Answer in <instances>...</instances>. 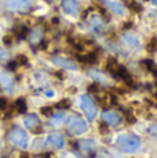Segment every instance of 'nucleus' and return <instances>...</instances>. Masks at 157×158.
I'll return each instance as SVG.
<instances>
[{
    "label": "nucleus",
    "mask_w": 157,
    "mask_h": 158,
    "mask_svg": "<svg viewBox=\"0 0 157 158\" xmlns=\"http://www.w3.org/2000/svg\"><path fill=\"white\" fill-rule=\"evenodd\" d=\"M116 144L124 153H135L141 147V137L136 135H120L116 140Z\"/></svg>",
    "instance_id": "f257e3e1"
},
{
    "label": "nucleus",
    "mask_w": 157,
    "mask_h": 158,
    "mask_svg": "<svg viewBox=\"0 0 157 158\" xmlns=\"http://www.w3.org/2000/svg\"><path fill=\"white\" fill-rule=\"evenodd\" d=\"M67 129L74 135H83L88 132V125L79 115H70L67 119Z\"/></svg>",
    "instance_id": "f03ea898"
},
{
    "label": "nucleus",
    "mask_w": 157,
    "mask_h": 158,
    "mask_svg": "<svg viewBox=\"0 0 157 158\" xmlns=\"http://www.w3.org/2000/svg\"><path fill=\"white\" fill-rule=\"evenodd\" d=\"M79 107L83 111V114H85L89 119L91 121L95 119V117H96V114H97V107H96V104H95V101L91 98V96H88V94L81 96L79 97Z\"/></svg>",
    "instance_id": "7ed1b4c3"
},
{
    "label": "nucleus",
    "mask_w": 157,
    "mask_h": 158,
    "mask_svg": "<svg viewBox=\"0 0 157 158\" xmlns=\"http://www.w3.org/2000/svg\"><path fill=\"white\" fill-rule=\"evenodd\" d=\"M8 137H10V142L13 143L17 147H27L28 144V135L27 132L24 131L19 126H14L13 129L8 133Z\"/></svg>",
    "instance_id": "20e7f679"
},
{
    "label": "nucleus",
    "mask_w": 157,
    "mask_h": 158,
    "mask_svg": "<svg viewBox=\"0 0 157 158\" xmlns=\"http://www.w3.org/2000/svg\"><path fill=\"white\" fill-rule=\"evenodd\" d=\"M4 7L11 11L25 13V11L31 10L32 2L31 0H4Z\"/></svg>",
    "instance_id": "39448f33"
},
{
    "label": "nucleus",
    "mask_w": 157,
    "mask_h": 158,
    "mask_svg": "<svg viewBox=\"0 0 157 158\" xmlns=\"http://www.w3.org/2000/svg\"><path fill=\"white\" fill-rule=\"evenodd\" d=\"M77 144H78V148H79V151L82 154H85L86 157L91 158V157L95 156V147H96V144H95L93 140H91V139H82V140H79Z\"/></svg>",
    "instance_id": "423d86ee"
},
{
    "label": "nucleus",
    "mask_w": 157,
    "mask_h": 158,
    "mask_svg": "<svg viewBox=\"0 0 157 158\" xmlns=\"http://www.w3.org/2000/svg\"><path fill=\"white\" fill-rule=\"evenodd\" d=\"M102 121L110 126H118L122 122V118L114 111H104L102 114Z\"/></svg>",
    "instance_id": "0eeeda50"
},
{
    "label": "nucleus",
    "mask_w": 157,
    "mask_h": 158,
    "mask_svg": "<svg viewBox=\"0 0 157 158\" xmlns=\"http://www.w3.org/2000/svg\"><path fill=\"white\" fill-rule=\"evenodd\" d=\"M97 60H99V50H93L91 53L78 56V61H81L82 64H95L97 63Z\"/></svg>",
    "instance_id": "6e6552de"
},
{
    "label": "nucleus",
    "mask_w": 157,
    "mask_h": 158,
    "mask_svg": "<svg viewBox=\"0 0 157 158\" xmlns=\"http://www.w3.org/2000/svg\"><path fill=\"white\" fill-rule=\"evenodd\" d=\"M46 142H47V144L53 146V147H57V148H63L64 144H66L64 137L61 136V135H58V133L49 135V136H47V139H46Z\"/></svg>",
    "instance_id": "1a4fd4ad"
},
{
    "label": "nucleus",
    "mask_w": 157,
    "mask_h": 158,
    "mask_svg": "<svg viewBox=\"0 0 157 158\" xmlns=\"http://www.w3.org/2000/svg\"><path fill=\"white\" fill-rule=\"evenodd\" d=\"M79 8V3L78 0H64L63 2V10L64 13L70 14V15H75Z\"/></svg>",
    "instance_id": "9d476101"
},
{
    "label": "nucleus",
    "mask_w": 157,
    "mask_h": 158,
    "mask_svg": "<svg viewBox=\"0 0 157 158\" xmlns=\"http://www.w3.org/2000/svg\"><path fill=\"white\" fill-rule=\"evenodd\" d=\"M13 86H14V81L10 75L6 74V72L0 74V89L6 90V92H11Z\"/></svg>",
    "instance_id": "9b49d317"
},
{
    "label": "nucleus",
    "mask_w": 157,
    "mask_h": 158,
    "mask_svg": "<svg viewBox=\"0 0 157 158\" xmlns=\"http://www.w3.org/2000/svg\"><path fill=\"white\" fill-rule=\"evenodd\" d=\"M24 125L29 129H35L36 126L40 125V119L36 114H28L24 117Z\"/></svg>",
    "instance_id": "f8f14e48"
},
{
    "label": "nucleus",
    "mask_w": 157,
    "mask_h": 158,
    "mask_svg": "<svg viewBox=\"0 0 157 158\" xmlns=\"http://www.w3.org/2000/svg\"><path fill=\"white\" fill-rule=\"evenodd\" d=\"M106 6L110 8V11L113 14H117V15H122L124 14V6L118 2H113V0H106Z\"/></svg>",
    "instance_id": "ddd939ff"
},
{
    "label": "nucleus",
    "mask_w": 157,
    "mask_h": 158,
    "mask_svg": "<svg viewBox=\"0 0 157 158\" xmlns=\"http://www.w3.org/2000/svg\"><path fill=\"white\" fill-rule=\"evenodd\" d=\"M53 63L56 64L60 68H66V69H77V65H75L72 61H70L68 58H61V57H56L53 58Z\"/></svg>",
    "instance_id": "4468645a"
},
{
    "label": "nucleus",
    "mask_w": 157,
    "mask_h": 158,
    "mask_svg": "<svg viewBox=\"0 0 157 158\" xmlns=\"http://www.w3.org/2000/svg\"><path fill=\"white\" fill-rule=\"evenodd\" d=\"M13 108L17 114H24V112L27 111V100H25L24 97L17 98L13 104Z\"/></svg>",
    "instance_id": "2eb2a0df"
},
{
    "label": "nucleus",
    "mask_w": 157,
    "mask_h": 158,
    "mask_svg": "<svg viewBox=\"0 0 157 158\" xmlns=\"http://www.w3.org/2000/svg\"><path fill=\"white\" fill-rule=\"evenodd\" d=\"M28 33H29V29H28L27 27H24V25H19V27H17L15 29H14V36H15L17 39L27 38Z\"/></svg>",
    "instance_id": "dca6fc26"
},
{
    "label": "nucleus",
    "mask_w": 157,
    "mask_h": 158,
    "mask_svg": "<svg viewBox=\"0 0 157 158\" xmlns=\"http://www.w3.org/2000/svg\"><path fill=\"white\" fill-rule=\"evenodd\" d=\"M124 42L128 44L129 47H138L139 46V40L138 38H136L135 35H129V33H127V35H124Z\"/></svg>",
    "instance_id": "f3484780"
},
{
    "label": "nucleus",
    "mask_w": 157,
    "mask_h": 158,
    "mask_svg": "<svg viewBox=\"0 0 157 158\" xmlns=\"http://www.w3.org/2000/svg\"><path fill=\"white\" fill-rule=\"evenodd\" d=\"M142 65H143L149 72H153V74L157 77V68L155 67V63H153L152 60H143L142 61Z\"/></svg>",
    "instance_id": "a211bd4d"
},
{
    "label": "nucleus",
    "mask_w": 157,
    "mask_h": 158,
    "mask_svg": "<svg viewBox=\"0 0 157 158\" xmlns=\"http://www.w3.org/2000/svg\"><path fill=\"white\" fill-rule=\"evenodd\" d=\"M127 4H128V7L132 11H135V13H141L142 11V6L139 4V3H136L135 0H127Z\"/></svg>",
    "instance_id": "6ab92c4d"
},
{
    "label": "nucleus",
    "mask_w": 157,
    "mask_h": 158,
    "mask_svg": "<svg viewBox=\"0 0 157 158\" xmlns=\"http://www.w3.org/2000/svg\"><path fill=\"white\" fill-rule=\"evenodd\" d=\"M146 49L149 53H155L157 52V38H152L146 44Z\"/></svg>",
    "instance_id": "aec40b11"
},
{
    "label": "nucleus",
    "mask_w": 157,
    "mask_h": 158,
    "mask_svg": "<svg viewBox=\"0 0 157 158\" xmlns=\"http://www.w3.org/2000/svg\"><path fill=\"white\" fill-rule=\"evenodd\" d=\"M53 114H54L53 115V122L54 123H61L64 119H66V115H64L61 111L60 112H53Z\"/></svg>",
    "instance_id": "412c9836"
},
{
    "label": "nucleus",
    "mask_w": 157,
    "mask_h": 158,
    "mask_svg": "<svg viewBox=\"0 0 157 158\" xmlns=\"http://www.w3.org/2000/svg\"><path fill=\"white\" fill-rule=\"evenodd\" d=\"M40 112L43 115H46V117H52V114H53L52 107H43V108H40Z\"/></svg>",
    "instance_id": "4be33fe9"
},
{
    "label": "nucleus",
    "mask_w": 157,
    "mask_h": 158,
    "mask_svg": "<svg viewBox=\"0 0 157 158\" xmlns=\"http://www.w3.org/2000/svg\"><path fill=\"white\" fill-rule=\"evenodd\" d=\"M13 39H14V36H11V35H6L4 38H3V42H4V44H11L13 43Z\"/></svg>",
    "instance_id": "5701e85b"
},
{
    "label": "nucleus",
    "mask_w": 157,
    "mask_h": 158,
    "mask_svg": "<svg viewBox=\"0 0 157 158\" xmlns=\"http://www.w3.org/2000/svg\"><path fill=\"white\" fill-rule=\"evenodd\" d=\"M57 108H68L70 107V101H67V100H63V101H60V104H57Z\"/></svg>",
    "instance_id": "b1692460"
},
{
    "label": "nucleus",
    "mask_w": 157,
    "mask_h": 158,
    "mask_svg": "<svg viewBox=\"0 0 157 158\" xmlns=\"http://www.w3.org/2000/svg\"><path fill=\"white\" fill-rule=\"evenodd\" d=\"M6 108H7V101H6V98H0V110L4 111Z\"/></svg>",
    "instance_id": "393cba45"
},
{
    "label": "nucleus",
    "mask_w": 157,
    "mask_h": 158,
    "mask_svg": "<svg viewBox=\"0 0 157 158\" xmlns=\"http://www.w3.org/2000/svg\"><path fill=\"white\" fill-rule=\"evenodd\" d=\"M7 57H8L7 52H6V50H0V60H6Z\"/></svg>",
    "instance_id": "a878e982"
},
{
    "label": "nucleus",
    "mask_w": 157,
    "mask_h": 158,
    "mask_svg": "<svg viewBox=\"0 0 157 158\" xmlns=\"http://www.w3.org/2000/svg\"><path fill=\"white\" fill-rule=\"evenodd\" d=\"M45 96H47V97H53L54 93H53V90H45Z\"/></svg>",
    "instance_id": "bb28decb"
},
{
    "label": "nucleus",
    "mask_w": 157,
    "mask_h": 158,
    "mask_svg": "<svg viewBox=\"0 0 157 158\" xmlns=\"http://www.w3.org/2000/svg\"><path fill=\"white\" fill-rule=\"evenodd\" d=\"M155 3H156V4H157V0H155Z\"/></svg>",
    "instance_id": "cd10ccee"
},
{
    "label": "nucleus",
    "mask_w": 157,
    "mask_h": 158,
    "mask_svg": "<svg viewBox=\"0 0 157 158\" xmlns=\"http://www.w3.org/2000/svg\"><path fill=\"white\" fill-rule=\"evenodd\" d=\"M47 2H50V0H47Z\"/></svg>",
    "instance_id": "c85d7f7f"
}]
</instances>
